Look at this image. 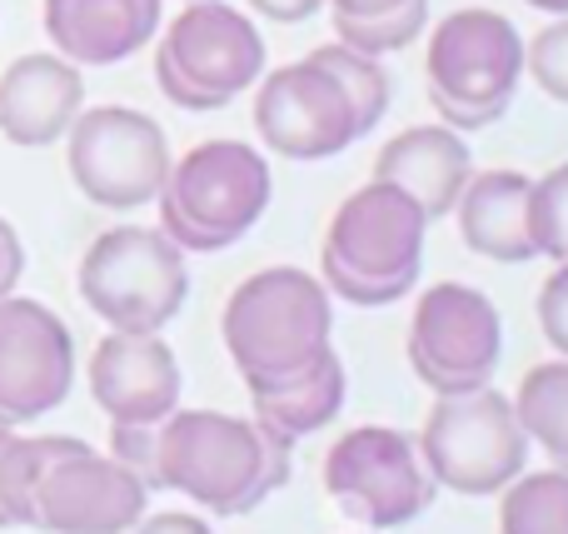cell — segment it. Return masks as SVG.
<instances>
[{"label": "cell", "mask_w": 568, "mask_h": 534, "mask_svg": "<svg viewBox=\"0 0 568 534\" xmlns=\"http://www.w3.org/2000/svg\"><path fill=\"white\" fill-rule=\"evenodd\" d=\"M160 490H180L200 510L230 520L250 515L290 480L294 440L260 420L220 410H170L155 425Z\"/></svg>", "instance_id": "obj_1"}, {"label": "cell", "mask_w": 568, "mask_h": 534, "mask_svg": "<svg viewBox=\"0 0 568 534\" xmlns=\"http://www.w3.org/2000/svg\"><path fill=\"white\" fill-rule=\"evenodd\" d=\"M429 215L389 180L354 190L329 220L320 255L324 290L349 305H394L419 285Z\"/></svg>", "instance_id": "obj_2"}, {"label": "cell", "mask_w": 568, "mask_h": 534, "mask_svg": "<svg viewBox=\"0 0 568 534\" xmlns=\"http://www.w3.org/2000/svg\"><path fill=\"white\" fill-rule=\"evenodd\" d=\"M329 335V290L294 265L250 275L225 305V350L250 390L304 375L334 350Z\"/></svg>", "instance_id": "obj_3"}, {"label": "cell", "mask_w": 568, "mask_h": 534, "mask_svg": "<svg viewBox=\"0 0 568 534\" xmlns=\"http://www.w3.org/2000/svg\"><path fill=\"white\" fill-rule=\"evenodd\" d=\"M275 195L270 160L245 140H200L160 185V230L185 255H215L260 225Z\"/></svg>", "instance_id": "obj_4"}, {"label": "cell", "mask_w": 568, "mask_h": 534, "mask_svg": "<svg viewBox=\"0 0 568 534\" xmlns=\"http://www.w3.org/2000/svg\"><path fill=\"white\" fill-rule=\"evenodd\" d=\"M424 75H429L434 115L449 130L469 135V130L499 125L524 80V36L499 10H454L429 30Z\"/></svg>", "instance_id": "obj_5"}, {"label": "cell", "mask_w": 568, "mask_h": 534, "mask_svg": "<svg viewBox=\"0 0 568 534\" xmlns=\"http://www.w3.org/2000/svg\"><path fill=\"white\" fill-rule=\"evenodd\" d=\"M265 75V36L245 10L225 0H190L165 26L155 50V80L180 110H225Z\"/></svg>", "instance_id": "obj_6"}, {"label": "cell", "mask_w": 568, "mask_h": 534, "mask_svg": "<svg viewBox=\"0 0 568 534\" xmlns=\"http://www.w3.org/2000/svg\"><path fill=\"white\" fill-rule=\"evenodd\" d=\"M80 300L110 330L160 335L190 300L185 250L165 230L115 225L80 260Z\"/></svg>", "instance_id": "obj_7"}, {"label": "cell", "mask_w": 568, "mask_h": 534, "mask_svg": "<svg viewBox=\"0 0 568 534\" xmlns=\"http://www.w3.org/2000/svg\"><path fill=\"white\" fill-rule=\"evenodd\" d=\"M414 445H419V460L434 475V485L469 500L499 495L529 470V435L514 415V400L494 385L439 395Z\"/></svg>", "instance_id": "obj_8"}, {"label": "cell", "mask_w": 568, "mask_h": 534, "mask_svg": "<svg viewBox=\"0 0 568 534\" xmlns=\"http://www.w3.org/2000/svg\"><path fill=\"white\" fill-rule=\"evenodd\" d=\"M65 165L75 190L100 210H140L170 175V140L160 120L130 105L80 110L65 130Z\"/></svg>", "instance_id": "obj_9"}, {"label": "cell", "mask_w": 568, "mask_h": 534, "mask_svg": "<svg viewBox=\"0 0 568 534\" xmlns=\"http://www.w3.org/2000/svg\"><path fill=\"white\" fill-rule=\"evenodd\" d=\"M324 490L349 520L369 530H399L434 505V475L404 430L359 425L324 455Z\"/></svg>", "instance_id": "obj_10"}, {"label": "cell", "mask_w": 568, "mask_h": 534, "mask_svg": "<svg viewBox=\"0 0 568 534\" xmlns=\"http://www.w3.org/2000/svg\"><path fill=\"white\" fill-rule=\"evenodd\" d=\"M504 355V320L474 285H429L409 320V365L434 395H464L494 380Z\"/></svg>", "instance_id": "obj_11"}, {"label": "cell", "mask_w": 568, "mask_h": 534, "mask_svg": "<svg viewBox=\"0 0 568 534\" xmlns=\"http://www.w3.org/2000/svg\"><path fill=\"white\" fill-rule=\"evenodd\" d=\"M255 130L270 155L284 160H329L359 140L349 95L314 56L260 75Z\"/></svg>", "instance_id": "obj_12"}, {"label": "cell", "mask_w": 568, "mask_h": 534, "mask_svg": "<svg viewBox=\"0 0 568 534\" xmlns=\"http://www.w3.org/2000/svg\"><path fill=\"white\" fill-rule=\"evenodd\" d=\"M75 385V340L50 305L0 300V425L16 430L65 405Z\"/></svg>", "instance_id": "obj_13"}, {"label": "cell", "mask_w": 568, "mask_h": 534, "mask_svg": "<svg viewBox=\"0 0 568 534\" xmlns=\"http://www.w3.org/2000/svg\"><path fill=\"white\" fill-rule=\"evenodd\" d=\"M150 490L130 475L120 460L100 455L80 440L70 455H60L36 485L30 530L45 534H125L145 515Z\"/></svg>", "instance_id": "obj_14"}, {"label": "cell", "mask_w": 568, "mask_h": 534, "mask_svg": "<svg viewBox=\"0 0 568 534\" xmlns=\"http://www.w3.org/2000/svg\"><path fill=\"white\" fill-rule=\"evenodd\" d=\"M180 360L160 335L110 330L90 355V395L110 425H160L180 410Z\"/></svg>", "instance_id": "obj_15"}, {"label": "cell", "mask_w": 568, "mask_h": 534, "mask_svg": "<svg viewBox=\"0 0 568 534\" xmlns=\"http://www.w3.org/2000/svg\"><path fill=\"white\" fill-rule=\"evenodd\" d=\"M80 110H85V75L65 56L36 50V56L10 60L0 75V135L10 145H55L75 125Z\"/></svg>", "instance_id": "obj_16"}, {"label": "cell", "mask_w": 568, "mask_h": 534, "mask_svg": "<svg viewBox=\"0 0 568 534\" xmlns=\"http://www.w3.org/2000/svg\"><path fill=\"white\" fill-rule=\"evenodd\" d=\"M469 175H474L469 145H464V135L449 130L444 120L399 130V135L374 155V180L399 185L429 220L454 215V205H459Z\"/></svg>", "instance_id": "obj_17"}, {"label": "cell", "mask_w": 568, "mask_h": 534, "mask_svg": "<svg viewBox=\"0 0 568 534\" xmlns=\"http://www.w3.org/2000/svg\"><path fill=\"white\" fill-rule=\"evenodd\" d=\"M45 36L75 66H120L160 36V0H45Z\"/></svg>", "instance_id": "obj_18"}, {"label": "cell", "mask_w": 568, "mask_h": 534, "mask_svg": "<svg viewBox=\"0 0 568 534\" xmlns=\"http://www.w3.org/2000/svg\"><path fill=\"white\" fill-rule=\"evenodd\" d=\"M529 195L534 180L519 175V170H484V175H469L459 205V235L474 255L499 260V265H524L534 260V235H529Z\"/></svg>", "instance_id": "obj_19"}, {"label": "cell", "mask_w": 568, "mask_h": 534, "mask_svg": "<svg viewBox=\"0 0 568 534\" xmlns=\"http://www.w3.org/2000/svg\"><path fill=\"white\" fill-rule=\"evenodd\" d=\"M344 395H349V375H344L334 350L324 360H314L304 375L250 390L255 420L270 430H280L284 440H304V435H314V430H324L344 410Z\"/></svg>", "instance_id": "obj_20"}, {"label": "cell", "mask_w": 568, "mask_h": 534, "mask_svg": "<svg viewBox=\"0 0 568 534\" xmlns=\"http://www.w3.org/2000/svg\"><path fill=\"white\" fill-rule=\"evenodd\" d=\"M514 415H519L529 445L549 455L554 470L568 475V360H549L524 375L519 395H514Z\"/></svg>", "instance_id": "obj_21"}, {"label": "cell", "mask_w": 568, "mask_h": 534, "mask_svg": "<svg viewBox=\"0 0 568 534\" xmlns=\"http://www.w3.org/2000/svg\"><path fill=\"white\" fill-rule=\"evenodd\" d=\"M80 440L70 435H10L0 445V510L10 525H30V505H36V485L60 455H70Z\"/></svg>", "instance_id": "obj_22"}, {"label": "cell", "mask_w": 568, "mask_h": 534, "mask_svg": "<svg viewBox=\"0 0 568 534\" xmlns=\"http://www.w3.org/2000/svg\"><path fill=\"white\" fill-rule=\"evenodd\" d=\"M324 70L344 85L354 105V120H359V135H369L384 115H389V100H394V85H389V70H384L379 56H364V50L344 46V40H329V46L314 50Z\"/></svg>", "instance_id": "obj_23"}, {"label": "cell", "mask_w": 568, "mask_h": 534, "mask_svg": "<svg viewBox=\"0 0 568 534\" xmlns=\"http://www.w3.org/2000/svg\"><path fill=\"white\" fill-rule=\"evenodd\" d=\"M499 534H568V475L544 470V475H519L504 485Z\"/></svg>", "instance_id": "obj_24"}, {"label": "cell", "mask_w": 568, "mask_h": 534, "mask_svg": "<svg viewBox=\"0 0 568 534\" xmlns=\"http://www.w3.org/2000/svg\"><path fill=\"white\" fill-rule=\"evenodd\" d=\"M429 30V0H399L394 10L369 20H334V36L344 46L364 50V56H394V50H409L414 40Z\"/></svg>", "instance_id": "obj_25"}, {"label": "cell", "mask_w": 568, "mask_h": 534, "mask_svg": "<svg viewBox=\"0 0 568 534\" xmlns=\"http://www.w3.org/2000/svg\"><path fill=\"white\" fill-rule=\"evenodd\" d=\"M529 235L534 250L549 260H568V160L534 180L529 195Z\"/></svg>", "instance_id": "obj_26"}, {"label": "cell", "mask_w": 568, "mask_h": 534, "mask_svg": "<svg viewBox=\"0 0 568 534\" xmlns=\"http://www.w3.org/2000/svg\"><path fill=\"white\" fill-rule=\"evenodd\" d=\"M524 75L539 80L549 100L568 105V16H554L549 30L524 40Z\"/></svg>", "instance_id": "obj_27"}, {"label": "cell", "mask_w": 568, "mask_h": 534, "mask_svg": "<svg viewBox=\"0 0 568 534\" xmlns=\"http://www.w3.org/2000/svg\"><path fill=\"white\" fill-rule=\"evenodd\" d=\"M110 460H120V465H125L145 490H160L155 425H110Z\"/></svg>", "instance_id": "obj_28"}, {"label": "cell", "mask_w": 568, "mask_h": 534, "mask_svg": "<svg viewBox=\"0 0 568 534\" xmlns=\"http://www.w3.org/2000/svg\"><path fill=\"white\" fill-rule=\"evenodd\" d=\"M539 330L554 345V355L568 360V260H559V270L539 290Z\"/></svg>", "instance_id": "obj_29"}, {"label": "cell", "mask_w": 568, "mask_h": 534, "mask_svg": "<svg viewBox=\"0 0 568 534\" xmlns=\"http://www.w3.org/2000/svg\"><path fill=\"white\" fill-rule=\"evenodd\" d=\"M26 275V245H20L16 225L0 220V300L16 295V280Z\"/></svg>", "instance_id": "obj_30"}, {"label": "cell", "mask_w": 568, "mask_h": 534, "mask_svg": "<svg viewBox=\"0 0 568 534\" xmlns=\"http://www.w3.org/2000/svg\"><path fill=\"white\" fill-rule=\"evenodd\" d=\"M125 534H215V530H210V520H200V515H180V510H170V515H150V520L140 515Z\"/></svg>", "instance_id": "obj_31"}, {"label": "cell", "mask_w": 568, "mask_h": 534, "mask_svg": "<svg viewBox=\"0 0 568 534\" xmlns=\"http://www.w3.org/2000/svg\"><path fill=\"white\" fill-rule=\"evenodd\" d=\"M320 6L324 0H250V10L275 20V26H300V20H310Z\"/></svg>", "instance_id": "obj_32"}, {"label": "cell", "mask_w": 568, "mask_h": 534, "mask_svg": "<svg viewBox=\"0 0 568 534\" xmlns=\"http://www.w3.org/2000/svg\"><path fill=\"white\" fill-rule=\"evenodd\" d=\"M324 6L334 10V20H369V16H384V10H394L399 0H324Z\"/></svg>", "instance_id": "obj_33"}, {"label": "cell", "mask_w": 568, "mask_h": 534, "mask_svg": "<svg viewBox=\"0 0 568 534\" xmlns=\"http://www.w3.org/2000/svg\"><path fill=\"white\" fill-rule=\"evenodd\" d=\"M534 10H549V16H568V0H524Z\"/></svg>", "instance_id": "obj_34"}, {"label": "cell", "mask_w": 568, "mask_h": 534, "mask_svg": "<svg viewBox=\"0 0 568 534\" xmlns=\"http://www.w3.org/2000/svg\"><path fill=\"white\" fill-rule=\"evenodd\" d=\"M6 440H10V430H6V425H0V445H6ZM0 530H10V520H6V510H0Z\"/></svg>", "instance_id": "obj_35"}, {"label": "cell", "mask_w": 568, "mask_h": 534, "mask_svg": "<svg viewBox=\"0 0 568 534\" xmlns=\"http://www.w3.org/2000/svg\"><path fill=\"white\" fill-rule=\"evenodd\" d=\"M185 6H190V0H185Z\"/></svg>", "instance_id": "obj_36"}, {"label": "cell", "mask_w": 568, "mask_h": 534, "mask_svg": "<svg viewBox=\"0 0 568 534\" xmlns=\"http://www.w3.org/2000/svg\"><path fill=\"white\" fill-rule=\"evenodd\" d=\"M374 534H379V530H374Z\"/></svg>", "instance_id": "obj_37"}]
</instances>
